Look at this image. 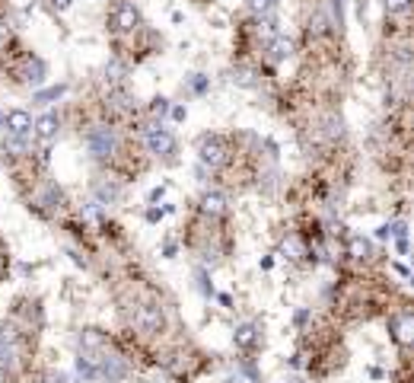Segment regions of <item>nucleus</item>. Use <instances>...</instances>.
Instances as JSON below:
<instances>
[{"label": "nucleus", "mask_w": 414, "mask_h": 383, "mask_svg": "<svg viewBox=\"0 0 414 383\" xmlns=\"http://www.w3.org/2000/svg\"><path fill=\"white\" fill-rule=\"evenodd\" d=\"M166 112H169V99H166V96H157L153 106H150V115H153V119H163Z\"/></svg>", "instance_id": "23"}, {"label": "nucleus", "mask_w": 414, "mask_h": 383, "mask_svg": "<svg viewBox=\"0 0 414 383\" xmlns=\"http://www.w3.org/2000/svg\"><path fill=\"white\" fill-rule=\"evenodd\" d=\"M287 58H294V38L274 36L265 45V61H268V64H284Z\"/></svg>", "instance_id": "12"}, {"label": "nucleus", "mask_w": 414, "mask_h": 383, "mask_svg": "<svg viewBox=\"0 0 414 383\" xmlns=\"http://www.w3.org/2000/svg\"><path fill=\"white\" fill-rule=\"evenodd\" d=\"M105 112H109V119L121 122V119H131V115L138 112V106H134V99H131L128 93L115 90V93H109V99H105Z\"/></svg>", "instance_id": "9"}, {"label": "nucleus", "mask_w": 414, "mask_h": 383, "mask_svg": "<svg viewBox=\"0 0 414 383\" xmlns=\"http://www.w3.org/2000/svg\"><path fill=\"white\" fill-rule=\"evenodd\" d=\"M389 336L396 338V345H402V348H408L414 342V317L408 310L389 317Z\"/></svg>", "instance_id": "8"}, {"label": "nucleus", "mask_w": 414, "mask_h": 383, "mask_svg": "<svg viewBox=\"0 0 414 383\" xmlns=\"http://www.w3.org/2000/svg\"><path fill=\"white\" fill-rule=\"evenodd\" d=\"M281 253H284V259L300 262V259H306V256H309V249H306V243L300 240V234H290L284 243H281Z\"/></svg>", "instance_id": "18"}, {"label": "nucleus", "mask_w": 414, "mask_h": 383, "mask_svg": "<svg viewBox=\"0 0 414 383\" xmlns=\"http://www.w3.org/2000/svg\"><path fill=\"white\" fill-rule=\"evenodd\" d=\"M411 7V0H383V10H386L389 16H398V13H408Z\"/></svg>", "instance_id": "22"}, {"label": "nucleus", "mask_w": 414, "mask_h": 383, "mask_svg": "<svg viewBox=\"0 0 414 383\" xmlns=\"http://www.w3.org/2000/svg\"><path fill=\"white\" fill-rule=\"evenodd\" d=\"M227 211H230V201H227L223 192H204V195H201V214L204 217L217 221V217H223Z\"/></svg>", "instance_id": "14"}, {"label": "nucleus", "mask_w": 414, "mask_h": 383, "mask_svg": "<svg viewBox=\"0 0 414 383\" xmlns=\"http://www.w3.org/2000/svg\"><path fill=\"white\" fill-rule=\"evenodd\" d=\"M344 253H348L354 262H370L373 259V246H370V240H363V236H348Z\"/></svg>", "instance_id": "17"}, {"label": "nucleus", "mask_w": 414, "mask_h": 383, "mask_svg": "<svg viewBox=\"0 0 414 383\" xmlns=\"http://www.w3.org/2000/svg\"><path fill=\"white\" fill-rule=\"evenodd\" d=\"M3 128H7V134H13V138H29V134H32V115H29L26 109H10V112L3 115Z\"/></svg>", "instance_id": "11"}, {"label": "nucleus", "mask_w": 414, "mask_h": 383, "mask_svg": "<svg viewBox=\"0 0 414 383\" xmlns=\"http://www.w3.org/2000/svg\"><path fill=\"white\" fill-rule=\"evenodd\" d=\"M163 195H166V186H157L153 192H150V201H159Z\"/></svg>", "instance_id": "28"}, {"label": "nucleus", "mask_w": 414, "mask_h": 383, "mask_svg": "<svg viewBox=\"0 0 414 383\" xmlns=\"http://www.w3.org/2000/svg\"><path fill=\"white\" fill-rule=\"evenodd\" d=\"M131 319H134V329L144 332V336H157L166 326V317H163V307L159 304H138Z\"/></svg>", "instance_id": "6"}, {"label": "nucleus", "mask_w": 414, "mask_h": 383, "mask_svg": "<svg viewBox=\"0 0 414 383\" xmlns=\"http://www.w3.org/2000/svg\"><path fill=\"white\" fill-rule=\"evenodd\" d=\"M204 86H207L204 74H192V90H194V93H204Z\"/></svg>", "instance_id": "26"}, {"label": "nucleus", "mask_w": 414, "mask_h": 383, "mask_svg": "<svg viewBox=\"0 0 414 383\" xmlns=\"http://www.w3.org/2000/svg\"><path fill=\"white\" fill-rule=\"evenodd\" d=\"M144 144H147V150L153 153V157L172 160V153H175L172 131H166L159 122H153V125H147V128H144Z\"/></svg>", "instance_id": "5"}, {"label": "nucleus", "mask_w": 414, "mask_h": 383, "mask_svg": "<svg viewBox=\"0 0 414 383\" xmlns=\"http://www.w3.org/2000/svg\"><path fill=\"white\" fill-rule=\"evenodd\" d=\"M128 374V365L125 358L109 351V348H99V377H109V380H121Z\"/></svg>", "instance_id": "10"}, {"label": "nucleus", "mask_w": 414, "mask_h": 383, "mask_svg": "<svg viewBox=\"0 0 414 383\" xmlns=\"http://www.w3.org/2000/svg\"><path fill=\"white\" fill-rule=\"evenodd\" d=\"M45 383H70V380H67V377L64 374H51V377H48V380Z\"/></svg>", "instance_id": "30"}, {"label": "nucleus", "mask_w": 414, "mask_h": 383, "mask_svg": "<svg viewBox=\"0 0 414 383\" xmlns=\"http://www.w3.org/2000/svg\"><path fill=\"white\" fill-rule=\"evenodd\" d=\"M13 74L19 77V84L38 86L42 80H45L48 67H45V61H42V58H36V55H23V58L16 61V67H13Z\"/></svg>", "instance_id": "7"}, {"label": "nucleus", "mask_w": 414, "mask_h": 383, "mask_svg": "<svg viewBox=\"0 0 414 383\" xmlns=\"http://www.w3.org/2000/svg\"><path fill=\"white\" fill-rule=\"evenodd\" d=\"M29 208L38 211L42 217H55L61 208H64V195H61V188L51 186V182H38V188L32 192L29 198Z\"/></svg>", "instance_id": "4"}, {"label": "nucleus", "mask_w": 414, "mask_h": 383, "mask_svg": "<svg viewBox=\"0 0 414 383\" xmlns=\"http://www.w3.org/2000/svg\"><path fill=\"white\" fill-rule=\"evenodd\" d=\"M0 128H3V112H0Z\"/></svg>", "instance_id": "32"}, {"label": "nucleus", "mask_w": 414, "mask_h": 383, "mask_svg": "<svg viewBox=\"0 0 414 383\" xmlns=\"http://www.w3.org/2000/svg\"><path fill=\"white\" fill-rule=\"evenodd\" d=\"M67 93V84H57V86H48V90H38L36 93V103L48 106V103H55V99H61V96Z\"/></svg>", "instance_id": "20"}, {"label": "nucleus", "mask_w": 414, "mask_h": 383, "mask_svg": "<svg viewBox=\"0 0 414 383\" xmlns=\"http://www.w3.org/2000/svg\"><path fill=\"white\" fill-rule=\"evenodd\" d=\"M96 195H99V201H105V205H112V201H118L121 195V186L118 182H112V179H96Z\"/></svg>", "instance_id": "19"}, {"label": "nucleus", "mask_w": 414, "mask_h": 383, "mask_svg": "<svg viewBox=\"0 0 414 383\" xmlns=\"http://www.w3.org/2000/svg\"><path fill=\"white\" fill-rule=\"evenodd\" d=\"M57 128H61V122H57L55 112H45L42 119L32 122V134H36V140H38V144H45V147L57 138Z\"/></svg>", "instance_id": "13"}, {"label": "nucleus", "mask_w": 414, "mask_h": 383, "mask_svg": "<svg viewBox=\"0 0 414 383\" xmlns=\"http://www.w3.org/2000/svg\"><path fill=\"white\" fill-rule=\"evenodd\" d=\"M109 32L112 36H134L140 32V10L131 0H118L109 13Z\"/></svg>", "instance_id": "3"}, {"label": "nucleus", "mask_w": 414, "mask_h": 383, "mask_svg": "<svg viewBox=\"0 0 414 383\" xmlns=\"http://www.w3.org/2000/svg\"><path fill=\"white\" fill-rule=\"evenodd\" d=\"M233 342H236V348H242V351L258 348V342H261V329H258V323H242V326H236Z\"/></svg>", "instance_id": "15"}, {"label": "nucleus", "mask_w": 414, "mask_h": 383, "mask_svg": "<svg viewBox=\"0 0 414 383\" xmlns=\"http://www.w3.org/2000/svg\"><path fill=\"white\" fill-rule=\"evenodd\" d=\"M86 150H90L96 160H112L118 153V134H115V128H112L109 122L90 125V128H86Z\"/></svg>", "instance_id": "2"}, {"label": "nucleus", "mask_w": 414, "mask_h": 383, "mask_svg": "<svg viewBox=\"0 0 414 383\" xmlns=\"http://www.w3.org/2000/svg\"><path fill=\"white\" fill-rule=\"evenodd\" d=\"M194 150H198V160H201L204 166H211V169H220V166H227V163L233 160L230 138L214 134V131L201 134V138H198V144H194Z\"/></svg>", "instance_id": "1"}, {"label": "nucleus", "mask_w": 414, "mask_h": 383, "mask_svg": "<svg viewBox=\"0 0 414 383\" xmlns=\"http://www.w3.org/2000/svg\"><path fill=\"white\" fill-rule=\"evenodd\" d=\"M163 214H166L163 208H150V211H147V221H150V224H157V221H159Z\"/></svg>", "instance_id": "27"}, {"label": "nucleus", "mask_w": 414, "mask_h": 383, "mask_svg": "<svg viewBox=\"0 0 414 383\" xmlns=\"http://www.w3.org/2000/svg\"><path fill=\"white\" fill-rule=\"evenodd\" d=\"M248 10L258 16V13H271L274 7H271V0H248Z\"/></svg>", "instance_id": "24"}, {"label": "nucleus", "mask_w": 414, "mask_h": 383, "mask_svg": "<svg viewBox=\"0 0 414 383\" xmlns=\"http://www.w3.org/2000/svg\"><path fill=\"white\" fill-rule=\"evenodd\" d=\"M172 119H175V122H185V109H182V106H175V109H172Z\"/></svg>", "instance_id": "29"}, {"label": "nucleus", "mask_w": 414, "mask_h": 383, "mask_svg": "<svg viewBox=\"0 0 414 383\" xmlns=\"http://www.w3.org/2000/svg\"><path fill=\"white\" fill-rule=\"evenodd\" d=\"M48 3V10H51V13H64V10H70V3H74V0H45Z\"/></svg>", "instance_id": "25"}, {"label": "nucleus", "mask_w": 414, "mask_h": 383, "mask_svg": "<svg viewBox=\"0 0 414 383\" xmlns=\"http://www.w3.org/2000/svg\"><path fill=\"white\" fill-rule=\"evenodd\" d=\"M230 383H248V380H246V377H233Z\"/></svg>", "instance_id": "31"}, {"label": "nucleus", "mask_w": 414, "mask_h": 383, "mask_svg": "<svg viewBox=\"0 0 414 383\" xmlns=\"http://www.w3.org/2000/svg\"><path fill=\"white\" fill-rule=\"evenodd\" d=\"M0 367H3V371H16L19 367L16 345H13V336H7V329L0 332Z\"/></svg>", "instance_id": "16"}, {"label": "nucleus", "mask_w": 414, "mask_h": 383, "mask_svg": "<svg viewBox=\"0 0 414 383\" xmlns=\"http://www.w3.org/2000/svg\"><path fill=\"white\" fill-rule=\"evenodd\" d=\"M255 67H236L233 71V84H240V86H255L258 80H255Z\"/></svg>", "instance_id": "21"}]
</instances>
